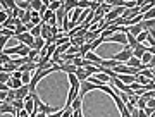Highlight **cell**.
I'll use <instances>...</instances> for the list:
<instances>
[{
    "instance_id": "1",
    "label": "cell",
    "mask_w": 155,
    "mask_h": 117,
    "mask_svg": "<svg viewBox=\"0 0 155 117\" xmlns=\"http://www.w3.org/2000/svg\"><path fill=\"white\" fill-rule=\"evenodd\" d=\"M133 57V48L129 47V45H124V50L119 52V54H114L110 59H116L117 62H122V64H126L127 59H131Z\"/></svg>"
},
{
    "instance_id": "2",
    "label": "cell",
    "mask_w": 155,
    "mask_h": 117,
    "mask_svg": "<svg viewBox=\"0 0 155 117\" xmlns=\"http://www.w3.org/2000/svg\"><path fill=\"white\" fill-rule=\"evenodd\" d=\"M14 38L19 41V43H22V45H26V47H33V43H35V36L31 33H21V34H14Z\"/></svg>"
},
{
    "instance_id": "3",
    "label": "cell",
    "mask_w": 155,
    "mask_h": 117,
    "mask_svg": "<svg viewBox=\"0 0 155 117\" xmlns=\"http://www.w3.org/2000/svg\"><path fill=\"white\" fill-rule=\"evenodd\" d=\"M105 43H122V45H127V38H126V33H114L110 36L105 38Z\"/></svg>"
},
{
    "instance_id": "4",
    "label": "cell",
    "mask_w": 155,
    "mask_h": 117,
    "mask_svg": "<svg viewBox=\"0 0 155 117\" xmlns=\"http://www.w3.org/2000/svg\"><path fill=\"white\" fill-rule=\"evenodd\" d=\"M91 89H100V88L95 83H91V81H83L81 86H79V96H84L88 91H91Z\"/></svg>"
},
{
    "instance_id": "5",
    "label": "cell",
    "mask_w": 155,
    "mask_h": 117,
    "mask_svg": "<svg viewBox=\"0 0 155 117\" xmlns=\"http://www.w3.org/2000/svg\"><path fill=\"white\" fill-rule=\"evenodd\" d=\"M28 95H29V84H22L21 88L16 89V98H19V100H24Z\"/></svg>"
},
{
    "instance_id": "6",
    "label": "cell",
    "mask_w": 155,
    "mask_h": 117,
    "mask_svg": "<svg viewBox=\"0 0 155 117\" xmlns=\"http://www.w3.org/2000/svg\"><path fill=\"white\" fill-rule=\"evenodd\" d=\"M145 52H147V45H145V43H138L133 48V57H136V59H140V60H141V57H143Z\"/></svg>"
},
{
    "instance_id": "7",
    "label": "cell",
    "mask_w": 155,
    "mask_h": 117,
    "mask_svg": "<svg viewBox=\"0 0 155 117\" xmlns=\"http://www.w3.org/2000/svg\"><path fill=\"white\" fill-rule=\"evenodd\" d=\"M0 114H12V115L16 117L17 110L11 105V103H5V102H4V103H0Z\"/></svg>"
},
{
    "instance_id": "8",
    "label": "cell",
    "mask_w": 155,
    "mask_h": 117,
    "mask_svg": "<svg viewBox=\"0 0 155 117\" xmlns=\"http://www.w3.org/2000/svg\"><path fill=\"white\" fill-rule=\"evenodd\" d=\"M59 71H64L66 74H69V73H76L78 67L74 66V64H72V60H69V62H66V64L59 66Z\"/></svg>"
},
{
    "instance_id": "9",
    "label": "cell",
    "mask_w": 155,
    "mask_h": 117,
    "mask_svg": "<svg viewBox=\"0 0 155 117\" xmlns=\"http://www.w3.org/2000/svg\"><path fill=\"white\" fill-rule=\"evenodd\" d=\"M117 79H121L124 84H127V86H129L131 83H134V81H136V76H133V74H117Z\"/></svg>"
},
{
    "instance_id": "10",
    "label": "cell",
    "mask_w": 155,
    "mask_h": 117,
    "mask_svg": "<svg viewBox=\"0 0 155 117\" xmlns=\"http://www.w3.org/2000/svg\"><path fill=\"white\" fill-rule=\"evenodd\" d=\"M84 59H86V60L95 62V64H97L98 67H100V64H102V57H98L97 54H95V52H86V54H84Z\"/></svg>"
},
{
    "instance_id": "11",
    "label": "cell",
    "mask_w": 155,
    "mask_h": 117,
    "mask_svg": "<svg viewBox=\"0 0 155 117\" xmlns=\"http://www.w3.org/2000/svg\"><path fill=\"white\" fill-rule=\"evenodd\" d=\"M119 64H121V62H117L116 59H102V64H100V66L109 67V69H114V67H117Z\"/></svg>"
},
{
    "instance_id": "12",
    "label": "cell",
    "mask_w": 155,
    "mask_h": 117,
    "mask_svg": "<svg viewBox=\"0 0 155 117\" xmlns=\"http://www.w3.org/2000/svg\"><path fill=\"white\" fill-rule=\"evenodd\" d=\"M74 74L78 76V79H79L81 83H83V81H86V79L90 78V74L86 73V69H84V67H78V71H76Z\"/></svg>"
},
{
    "instance_id": "13",
    "label": "cell",
    "mask_w": 155,
    "mask_h": 117,
    "mask_svg": "<svg viewBox=\"0 0 155 117\" xmlns=\"http://www.w3.org/2000/svg\"><path fill=\"white\" fill-rule=\"evenodd\" d=\"M47 47V41H45L41 36H36L35 38V43H33V47L31 48H35V50H41V48H45Z\"/></svg>"
},
{
    "instance_id": "14",
    "label": "cell",
    "mask_w": 155,
    "mask_h": 117,
    "mask_svg": "<svg viewBox=\"0 0 155 117\" xmlns=\"http://www.w3.org/2000/svg\"><path fill=\"white\" fill-rule=\"evenodd\" d=\"M71 107H72V110H74V112H76V110H81V107H83V96H79V95H78L76 98L72 100Z\"/></svg>"
},
{
    "instance_id": "15",
    "label": "cell",
    "mask_w": 155,
    "mask_h": 117,
    "mask_svg": "<svg viewBox=\"0 0 155 117\" xmlns=\"http://www.w3.org/2000/svg\"><path fill=\"white\" fill-rule=\"evenodd\" d=\"M52 19H55V12H54V11H50V9H47V11H45V14L41 16V21L48 24V22L52 21Z\"/></svg>"
},
{
    "instance_id": "16",
    "label": "cell",
    "mask_w": 155,
    "mask_h": 117,
    "mask_svg": "<svg viewBox=\"0 0 155 117\" xmlns=\"http://www.w3.org/2000/svg\"><path fill=\"white\" fill-rule=\"evenodd\" d=\"M0 4H2V7H4V9H12V11L17 7L16 0H0Z\"/></svg>"
},
{
    "instance_id": "17",
    "label": "cell",
    "mask_w": 155,
    "mask_h": 117,
    "mask_svg": "<svg viewBox=\"0 0 155 117\" xmlns=\"http://www.w3.org/2000/svg\"><path fill=\"white\" fill-rule=\"evenodd\" d=\"M72 64H74L76 67H84V57L79 55V54L74 55V57H72Z\"/></svg>"
},
{
    "instance_id": "18",
    "label": "cell",
    "mask_w": 155,
    "mask_h": 117,
    "mask_svg": "<svg viewBox=\"0 0 155 117\" xmlns=\"http://www.w3.org/2000/svg\"><path fill=\"white\" fill-rule=\"evenodd\" d=\"M126 38H127V45H129L131 48H134V47L138 45V40H136V36H134V34H131L129 31L126 33Z\"/></svg>"
},
{
    "instance_id": "19",
    "label": "cell",
    "mask_w": 155,
    "mask_h": 117,
    "mask_svg": "<svg viewBox=\"0 0 155 117\" xmlns=\"http://www.w3.org/2000/svg\"><path fill=\"white\" fill-rule=\"evenodd\" d=\"M141 31H145V29L141 28V22H140V24H133V26H129V33L134 34V36H138Z\"/></svg>"
},
{
    "instance_id": "20",
    "label": "cell",
    "mask_w": 155,
    "mask_h": 117,
    "mask_svg": "<svg viewBox=\"0 0 155 117\" xmlns=\"http://www.w3.org/2000/svg\"><path fill=\"white\" fill-rule=\"evenodd\" d=\"M126 66L127 67H140V66H141V60H140V59H136V57H131V59H127Z\"/></svg>"
},
{
    "instance_id": "21",
    "label": "cell",
    "mask_w": 155,
    "mask_h": 117,
    "mask_svg": "<svg viewBox=\"0 0 155 117\" xmlns=\"http://www.w3.org/2000/svg\"><path fill=\"white\" fill-rule=\"evenodd\" d=\"M64 7H66V11H67V12H71L72 9H76V7H78V0H66Z\"/></svg>"
},
{
    "instance_id": "22",
    "label": "cell",
    "mask_w": 155,
    "mask_h": 117,
    "mask_svg": "<svg viewBox=\"0 0 155 117\" xmlns=\"http://www.w3.org/2000/svg\"><path fill=\"white\" fill-rule=\"evenodd\" d=\"M83 43H86L84 36H72V38H71V45H78V47H81Z\"/></svg>"
},
{
    "instance_id": "23",
    "label": "cell",
    "mask_w": 155,
    "mask_h": 117,
    "mask_svg": "<svg viewBox=\"0 0 155 117\" xmlns=\"http://www.w3.org/2000/svg\"><path fill=\"white\" fill-rule=\"evenodd\" d=\"M11 105H12V107H14V109H16V110H17V112H21V110H22V109H24V100H19V98H16V100L12 102Z\"/></svg>"
},
{
    "instance_id": "24",
    "label": "cell",
    "mask_w": 155,
    "mask_h": 117,
    "mask_svg": "<svg viewBox=\"0 0 155 117\" xmlns=\"http://www.w3.org/2000/svg\"><path fill=\"white\" fill-rule=\"evenodd\" d=\"M29 4H31V11H40L43 7V2L41 0H29Z\"/></svg>"
},
{
    "instance_id": "25",
    "label": "cell",
    "mask_w": 155,
    "mask_h": 117,
    "mask_svg": "<svg viewBox=\"0 0 155 117\" xmlns=\"http://www.w3.org/2000/svg\"><path fill=\"white\" fill-rule=\"evenodd\" d=\"M33 73H35V71H31V73H22L21 81L24 84H29V83H31V78H33Z\"/></svg>"
},
{
    "instance_id": "26",
    "label": "cell",
    "mask_w": 155,
    "mask_h": 117,
    "mask_svg": "<svg viewBox=\"0 0 155 117\" xmlns=\"http://www.w3.org/2000/svg\"><path fill=\"white\" fill-rule=\"evenodd\" d=\"M2 69H4V73H14V71H17V67L14 66V64H11V62L4 64V66H2Z\"/></svg>"
},
{
    "instance_id": "27",
    "label": "cell",
    "mask_w": 155,
    "mask_h": 117,
    "mask_svg": "<svg viewBox=\"0 0 155 117\" xmlns=\"http://www.w3.org/2000/svg\"><path fill=\"white\" fill-rule=\"evenodd\" d=\"M41 28H43V26H41V22H40V24H36V26H35V28L31 29L29 33L33 34L35 38H36V36H41Z\"/></svg>"
},
{
    "instance_id": "28",
    "label": "cell",
    "mask_w": 155,
    "mask_h": 117,
    "mask_svg": "<svg viewBox=\"0 0 155 117\" xmlns=\"http://www.w3.org/2000/svg\"><path fill=\"white\" fill-rule=\"evenodd\" d=\"M136 107H138L140 110H145V109H147V100H145L143 96H138V102H136Z\"/></svg>"
},
{
    "instance_id": "29",
    "label": "cell",
    "mask_w": 155,
    "mask_h": 117,
    "mask_svg": "<svg viewBox=\"0 0 155 117\" xmlns=\"http://www.w3.org/2000/svg\"><path fill=\"white\" fill-rule=\"evenodd\" d=\"M90 5H91V2H90V0H79V2H78V7H79V9H90Z\"/></svg>"
},
{
    "instance_id": "30",
    "label": "cell",
    "mask_w": 155,
    "mask_h": 117,
    "mask_svg": "<svg viewBox=\"0 0 155 117\" xmlns=\"http://www.w3.org/2000/svg\"><path fill=\"white\" fill-rule=\"evenodd\" d=\"M152 54H150V52H145L143 54V57H141V64H147V66H148V62L152 60Z\"/></svg>"
},
{
    "instance_id": "31",
    "label": "cell",
    "mask_w": 155,
    "mask_h": 117,
    "mask_svg": "<svg viewBox=\"0 0 155 117\" xmlns=\"http://www.w3.org/2000/svg\"><path fill=\"white\" fill-rule=\"evenodd\" d=\"M136 81H138L141 86H145V84H148V81H152V79H148V78H145V76H141V74H138V76H136Z\"/></svg>"
},
{
    "instance_id": "32",
    "label": "cell",
    "mask_w": 155,
    "mask_h": 117,
    "mask_svg": "<svg viewBox=\"0 0 155 117\" xmlns=\"http://www.w3.org/2000/svg\"><path fill=\"white\" fill-rule=\"evenodd\" d=\"M153 17H155V7H153V9H150V11H147V12L143 14V19H145V21H147V19H153Z\"/></svg>"
},
{
    "instance_id": "33",
    "label": "cell",
    "mask_w": 155,
    "mask_h": 117,
    "mask_svg": "<svg viewBox=\"0 0 155 117\" xmlns=\"http://www.w3.org/2000/svg\"><path fill=\"white\" fill-rule=\"evenodd\" d=\"M29 29H28V26L26 24H19L16 28V34H21V33H28Z\"/></svg>"
},
{
    "instance_id": "34",
    "label": "cell",
    "mask_w": 155,
    "mask_h": 117,
    "mask_svg": "<svg viewBox=\"0 0 155 117\" xmlns=\"http://www.w3.org/2000/svg\"><path fill=\"white\" fill-rule=\"evenodd\" d=\"M140 74H141V76H145V78L152 79V78H153V69H143Z\"/></svg>"
},
{
    "instance_id": "35",
    "label": "cell",
    "mask_w": 155,
    "mask_h": 117,
    "mask_svg": "<svg viewBox=\"0 0 155 117\" xmlns=\"http://www.w3.org/2000/svg\"><path fill=\"white\" fill-rule=\"evenodd\" d=\"M66 54H71V55H78V54H79V47H78V45H71V47H69V50H67Z\"/></svg>"
},
{
    "instance_id": "36",
    "label": "cell",
    "mask_w": 155,
    "mask_h": 117,
    "mask_svg": "<svg viewBox=\"0 0 155 117\" xmlns=\"http://www.w3.org/2000/svg\"><path fill=\"white\" fill-rule=\"evenodd\" d=\"M147 36H148V31H141V33L136 36V40H138V43H143V41H147Z\"/></svg>"
},
{
    "instance_id": "37",
    "label": "cell",
    "mask_w": 155,
    "mask_h": 117,
    "mask_svg": "<svg viewBox=\"0 0 155 117\" xmlns=\"http://www.w3.org/2000/svg\"><path fill=\"white\" fill-rule=\"evenodd\" d=\"M11 78H12V74H9V73H0V83H7Z\"/></svg>"
},
{
    "instance_id": "38",
    "label": "cell",
    "mask_w": 155,
    "mask_h": 117,
    "mask_svg": "<svg viewBox=\"0 0 155 117\" xmlns=\"http://www.w3.org/2000/svg\"><path fill=\"white\" fill-rule=\"evenodd\" d=\"M61 4H59V2H50V5H48V9L50 11H54V12H57L59 11V9H61Z\"/></svg>"
},
{
    "instance_id": "39",
    "label": "cell",
    "mask_w": 155,
    "mask_h": 117,
    "mask_svg": "<svg viewBox=\"0 0 155 117\" xmlns=\"http://www.w3.org/2000/svg\"><path fill=\"white\" fill-rule=\"evenodd\" d=\"M9 19V16H7V12L5 11H0V24H4V22Z\"/></svg>"
},
{
    "instance_id": "40",
    "label": "cell",
    "mask_w": 155,
    "mask_h": 117,
    "mask_svg": "<svg viewBox=\"0 0 155 117\" xmlns=\"http://www.w3.org/2000/svg\"><path fill=\"white\" fill-rule=\"evenodd\" d=\"M129 88L133 89V91H136V89H140V88H141V84H140L138 81H134V83H131V84H129Z\"/></svg>"
},
{
    "instance_id": "41",
    "label": "cell",
    "mask_w": 155,
    "mask_h": 117,
    "mask_svg": "<svg viewBox=\"0 0 155 117\" xmlns=\"http://www.w3.org/2000/svg\"><path fill=\"white\" fill-rule=\"evenodd\" d=\"M147 107L155 109V98H147Z\"/></svg>"
},
{
    "instance_id": "42",
    "label": "cell",
    "mask_w": 155,
    "mask_h": 117,
    "mask_svg": "<svg viewBox=\"0 0 155 117\" xmlns=\"http://www.w3.org/2000/svg\"><path fill=\"white\" fill-rule=\"evenodd\" d=\"M21 76H22L21 71H14V73H12V78H16V79H21Z\"/></svg>"
},
{
    "instance_id": "43",
    "label": "cell",
    "mask_w": 155,
    "mask_h": 117,
    "mask_svg": "<svg viewBox=\"0 0 155 117\" xmlns=\"http://www.w3.org/2000/svg\"><path fill=\"white\" fill-rule=\"evenodd\" d=\"M7 98V91H0V102H5Z\"/></svg>"
},
{
    "instance_id": "44",
    "label": "cell",
    "mask_w": 155,
    "mask_h": 117,
    "mask_svg": "<svg viewBox=\"0 0 155 117\" xmlns=\"http://www.w3.org/2000/svg\"><path fill=\"white\" fill-rule=\"evenodd\" d=\"M153 67H155V55L152 57V60L148 62V69H153Z\"/></svg>"
},
{
    "instance_id": "45",
    "label": "cell",
    "mask_w": 155,
    "mask_h": 117,
    "mask_svg": "<svg viewBox=\"0 0 155 117\" xmlns=\"http://www.w3.org/2000/svg\"><path fill=\"white\" fill-rule=\"evenodd\" d=\"M47 117H62V115H61V110H59V112H54V114H48Z\"/></svg>"
},
{
    "instance_id": "46",
    "label": "cell",
    "mask_w": 155,
    "mask_h": 117,
    "mask_svg": "<svg viewBox=\"0 0 155 117\" xmlns=\"http://www.w3.org/2000/svg\"><path fill=\"white\" fill-rule=\"evenodd\" d=\"M143 4H147V0H136V5L138 7H143Z\"/></svg>"
},
{
    "instance_id": "47",
    "label": "cell",
    "mask_w": 155,
    "mask_h": 117,
    "mask_svg": "<svg viewBox=\"0 0 155 117\" xmlns=\"http://www.w3.org/2000/svg\"><path fill=\"white\" fill-rule=\"evenodd\" d=\"M36 117H47V114H43V112H38V114H36Z\"/></svg>"
},
{
    "instance_id": "48",
    "label": "cell",
    "mask_w": 155,
    "mask_h": 117,
    "mask_svg": "<svg viewBox=\"0 0 155 117\" xmlns=\"http://www.w3.org/2000/svg\"><path fill=\"white\" fill-rule=\"evenodd\" d=\"M4 64H5V62H4V59H2V57H0V66H4Z\"/></svg>"
},
{
    "instance_id": "49",
    "label": "cell",
    "mask_w": 155,
    "mask_h": 117,
    "mask_svg": "<svg viewBox=\"0 0 155 117\" xmlns=\"http://www.w3.org/2000/svg\"><path fill=\"white\" fill-rule=\"evenodd\" d=\"M152 81H153V83H155V71H153V78H152Z\"/></svg>"
},
{
    "instance_id": "50",
    "label": "cell",
    "mask_w": 155,
    "mask_h": 117,
    "mask_svg": "<svg viewBox=\"0 0 155 117\" xmlns=\"http://www.w3.org/2000/svg\"><path fill=\"white\" fill-rule=\"evenodd\" d=\"M2 29H4V26H2V24H0V33H2Z\"/></svg>"
},
{
    "instance_id": "51",
    "label": "cell",
    "mask_w": 155,
    "mask_h": 117,
    "mask_svg": "<svg viewBox=\"0 0 155 117\" xmlns=\"http://www.w3.org/2000/svg\"><path fill=\"white\" fill-rule=\"evenodd\" d=\"M153 71H155V67H153Z\"/></svg>"
},
{
    "instance_id": "52",
    "label": "cell",
    "mask_w": 155,
    "mask_h": 117,
    "mask_svg": "<svg viewBox=\"0 0 155 117\" xmlns=\"http://www.w3.org/2000/svg\"><path fill=\"white\" fill-rule=\"evenodd\" d=\"M78 2H79V0H78Z\"/></svg>"
},
{
    "instance_id": "53",
    "label": "cell",
    "mask_w": 155,
    "mask_h": 117,
    "mask_svg": "<svg viewBox=\"0 0 155 117\" xmlns=\"http://www.w3.org/2000/svg\"><path fill=\"white\" fill-rule=\"evenodd\" d=\"M153 29H155V28H153Z\"/></svg>"
}]
</instances>
